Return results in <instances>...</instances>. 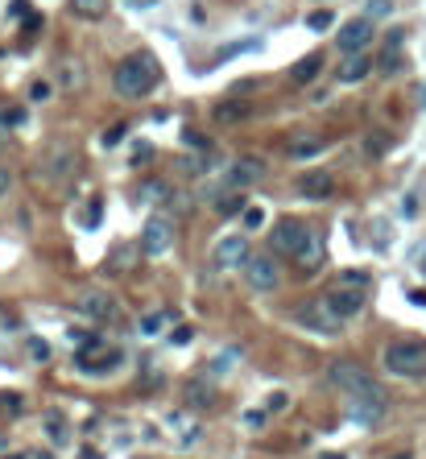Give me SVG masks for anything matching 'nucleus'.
<instances>
[{"mask_svg": "<svg viewBox=\"0 0 426 459\" xmlns=\"http://www.w3.org/2000/svg\"><path fill=\"white\" fill-rule=\"evenodd\" d=\"M418 104H423V108H426V83H423V87H418Z\"/></svg>", "mask_w": 426, "mask_h": 459, "instance_id": "49", "label": "nucleus"}, {"mask_svg": "<svg viewBox=\"0 0 426 459\" xmlns=\"http://www.w3.org/2000/svg\"><path fill=\"white\" fill-rule=\"evenodd\" d=\"M327 381H331L336 389H344V393H360V389L373 385L369 373H365L360 364H352V360H336V364L327 369Z\"/></svg>", "mask_w": 426, "mask_h": 459, "instance_id": "12", "label": "nucleus"}, {"mask_svg": "<svg viewBox=\"0 0 426 459\" xmlns=\"http://www.w3.org/2000/svg\"><path fill=\"white\" fill-rule=\"evenodd\" d=\"M236 356H240V352H236V348H228V352H220V356H215V360H211V364H207V373H211V377H215V381H220V377H228V369H232V364H236Z\"/></svg>", "mask_w": 426, "mask_h": 459, "instance_id": "23", "label": "nucleus"}, {"mask_svg": "<svg viewBox=\"0 0 426 459\" xmlns=\"http://www.w3.org/2000/svg\"><path fill=\"white\" fill-rule=\"evenodd\" d=\"M149 157H153V145H145V141H141V145L133 149V166H145Z\"/></svg>", "mask_w": 426, "mask_h": 459, "instance_id": "41", "label": "nucleus"}, {"mask_svg": "<svg viewBox=\"0 0 426 459\" xmlns=\"http://www.w3.org/2000/svg\"><path fill=\"white\" fill-rule=\"evenodd\" d=\"M8 186H12V174H8V166H0V199L8 195Z\"/></svg>", "mask_w": 426, "mask_h": 459, "instance_id": "46", "label": "nucleus"}, {"mask_svg": "<svg viewBox=\"0 0 426 459\" xmlns=\"http://www.w3.org/2000/svg\"><path fill=\"white\" fill-rule=\"evenodd\" d=\"M323 311H327L336 323H348V319H356V315L365 311V290L336 286V290H327V298H323Z\"/></svg>", "mask_w": 426, "mask_h": 459, "instance_id": "6", "label": "nucleus"}, {"mask_svg": "<svg viewBox=\"0 0 426 459\" xmlns=\"http://www.w3.org/2000/svg\"><path fill=\"white\" fill-rule=\"evenodd\" d=\"M249 112H253V108H249L244 99H224V104L215 108V120H220V124H240V120H249Z\"/></svg>", "mask_w": 426, "mask_h": 459, "instance_id": "19", "label": "nucleus"}, {"mask_svg": "<svg viewBox=\"0 0 426 459\" xmlns=\"http://www.w3.org/2000/svg\"><path fill=\"white\" fill-rule=\"evenodd\" d=\"M170 244H174V219H170V215H153V219H145L141 253H145V257H162V253H170Z\"/></svg>", "mask_w": 426, "mask_h": 459, "instance_id": "7", "label": "nucleus"}, {"mask_svg": "<svg viewBox=\"0 0 426 459\" xmlns=\"http://www.w3.org/2000/svg\"><path fill=\"white\" fill-rule=\"evenodd\" d=\"M298 323H307V327H315V331H327V335H331V331H340V323H336V319L323 311V302L302 306V311H298Z\"/></svg>", "mask_w": 426, "mask_h": 459, "instance_id": "17", "label": "nucleus"}, {"mask_svg": "<svg viewBox=\"0 0 426 459\" xmlns=\"http://www.w3.org/2000/svg\"><path fill=\"white\" fill-rule=\"evenodd\" d=\"M83 459H99V456H95V451H83Z\"/></svg>", "mask_w": 426, "mask_h": 459, "instance_id": "50", "label": "nucleus"}, {"mask_svg": "<svg viewBox=\"0 0 426 459\" xmlns=\"http://www.w3.org/2000/svg\"><path fill=\"white\" fill-rule=\"evenodd\" d=\"M182 141H186L191 149H207V137H203V133H191V128H186V133H182Z\"/></svg>", "mask_w": 426, "mask_h": 459, "instance_id": "42", "label": "nucleus"}, {"mask_svg": "<svg viewBox=\"0 0 426 459\" xmlns=\"http://www.w3.org/2000/svg\"><path fill=\"white\" fill-rule=\"evenodd\" d=\"M50 95H54V87H50V83H46V79H37V83H33V87H29V99H33V104H46V99H50Z\"/></svg>", "mask_w": 426, "mask_h": 459, "instance_id": "33", "label": "nucleus"}, {"mask_svg": "<svg viewBox=\"0 0 426 459\" xmlns=\"http://www.w3.org/2000/svg\"><path fill=\"white\" fill-rule=\"evenodd\" d=\"M0 451H4V435H0Z\"/></svg>", "mask_w": 426, "mask_h": 459, "instance_id": "51", "label": "nucleus"}, {"mask_svg": "<svg viewBox=\"0 0 426 459\" xmlns=\"http://www.w3.org/2000/svg\"><path fill=\"white\" fill-rule=\"evenodd\" d=\"M215 211H220V215H240V211H244V199H240V191H228V195H220V199H215Z\"/></svg>", "mask_w": 426, "mask_h": 459, "instance_id": "22", "label": "nucleus"}, {"mask_svg": "<svg viewBox=\"0 0 426 459\" xmlns=\"http://www.w3.org/2000/svg\"><path fill=\"white\" fill-rule=\"evenodd\" d=\"M46 435H50V443H66V418L46 414Z\"/></svg>", "mask_w": 426, "mask_h": 459, "instance_id": "27", "label": "nucleus"}, {"mask_svg": "<svg viewBox=\"0 0 426 459\" xmlns=\"http://www.w3.org/2000/svg\"><path fill=\"white\" fill-rule=\"evenodd\" d=\"M323 149H327L323 137H298V141H290V157H294V162H311V157H319Z\"/></svg>", "mask_w": 426, "mask_h": 459, "instance_id": "18", "label": "nucleus"}, {"mask_svg": "<svg viewBox=\"0 0 426 459\" xmlns=\"http://www.w3.org/2000/svg\"><path fill=\"white\" fill-rule=\"evenodd\" d=\"M120 265L124 269L133 265V248H112V269H120Z\"/></svg>", "mask_w": 426, "mask_h": 459, "instance_id": "38", "label": "nucleus"}, {"mask_svg": "<svg viewBox=\"0 0 426 459\" xmlns=\"http://www.w3.org/2000/svg\"><path fill=\"white\" fill-rule=\"evenodd\" d=\"M8 459H25V456H8Z\"/></svg>", "mask_w": 426, "mask_h": 459, "instance_id": "52", "label": "nucleus"}, {"mask_svg": "<svg viewBox=\"0 0 426 459\" xmlns=\"http://www.w3.org/2000/svg\"><path fill=\"white\" fill-rule=\"evenodd\" d=\"M62 79H66V87H70V91H75V87H79V83H83V70H79V66H75V62H66V66H62Z\"/></svg>", "mask_w": 426, "mask_h": 459, "instance_id": "36", "label": "nucleus"}, {"mask_svg": "<svg viewBox=\"0 0 426 459\" xmlns=\"http://www.w3.org/2000/svg\"><path fill=\"white\" fill-rule=\"evenodd\" d=\"M75 311L83 315V319H91V323H112L116 319V298L108 294V290H83L79 298H75Z\"/></svg>", "mask_w": 426, "mask_h": 459, "instance_id": "8", "label": "nucleus"}, {"mask_svg": "<svg viewBox=\"0 0 426 459\" xmlns=\"http://www.w3.org/2000/svg\"><path fill=\"white\" fill-rule=\"evenodd\" d=\"M286 410V393L278 389V393H269V402H265V414H282Z\"/></svg>", "mask_w": 426, "mask_h": 459, "instance_id": "40", "label": "nucleus"}, {"mask_svg": "<svg viewBox=\"0 0 426 459\" xmlns=\"http://www.w3.org/2000/svg\"><path fill=\"white\" fill-rule=\"evenodd\" d=\"M385 149H389V137H381V133H369V137H365V153H369V157H381Z\"/></svg>", "mask_w": 426, "mask_h": 459, "instance_id": "29", "label": "nucleus"}, {"mask_svg": "<svg viewBox=\"0 0 426 459\" xmlns=\"http://www.w3.org/2000/svg\"><path fill=\"white\" fill-rule=\"evenodd\" d=\"M385 410H389V398L377 385H369L360 393H348V422H356V427H377L385 418Z\"/></svg>", "mask_w": 426, "mask_h": 459, "instance_id": "3", "label": "nucleus"}, {"mask_svg": "<svg viewBox=\"0 0 426 459\" xmlns=\"http://www.w3.org/2000/svg\"><path fill=\"white\" fill-rule=\"evenodd\" d=\"M385 12H394L389 0H373V4H369V17H385Z\"/></svg>", "mask_w": 426, "mask_h": 459, "instance_id": "44", "label": "nucleus"}, {"mask_svg": "<svg viewBox=\"0 0 426 459\" xmlns=\"http://www.w3.org/2000/svg\"><path fill=\"white\" fill-rule=\"evenodd\" d=\"M124 137H128V124H112V128H108V133H104V145H108V149H112V145H120V141H124Z\"/></svg>", "mask_w": 426, "mask_h": 459, "instance_id": "34", "label": "nucleus"}, {"mask_svg": "<svg viewBox=\"0 0 426 459\" xmlns=\"http://www.w3.org/2000/svg\"><path fill=\"white\" fill-rule=\"evenodd\" d=\"M50 182H66L75 170H79V153L75 149H66V145H54L46 157H41V166H37Z\"/></svg>", "mask_w": 426, "mask_h": 459, "instance_id": "10", "label": "nucleus"}, {"mask_svg": "<svg viewBox=\"0 0 426 459\" xmlns=\"http://www.w3.org/2000/svg\"><path fill=\"white\" fill-rule=\"evenodd\" d=\"M389 459H414V451H398V456H389Z\"/></svg>", "mask_w": 426, "mask_h": 459, "instance_id": "48", "label": "nucleus"}, {"mask_svg": "<svg viewBox=\"0 0 426 459\" xmlns=\"http://www.w3.org/2000/svg\"><path fill=\"white\" fill-rule=\"evenodd\" d=\"M244 282H249V290H257V294H273V290L282 286V269H278V261H273L269 253H249V261H244Z\"/></svg>", "mask_w": 426, "mask_h": 459, "instance_id": "4", "label": "nucleus"}, {"mask_svg": "<svg viewBox=\"0 0 426 459\" xmlns=\"http://www.w3.org/2000/svg\"><path fill=\"white\" fill-rule=\"evenodd\" d=\"M298 191H302L307 199H327V195L336 191V182H331V174L315 170V174H302V178H298Z\"/></svg>", "mask_w": 426, "mask_h": 459, "instance_id": "15", "label": "nucleus"}, {"mask_svg": "<svg viewBox=\"0 0 426 459\" xmlns=\"http://www.w3.org/2000/svg\"><path fill=\"white\" fill-rule=\"evenodd\" d=\"M104 224V203L95 199V203H87V211H83V228H99Z\"/></svg>", "mask_w": 426, "mask_h": 459, "instance_id": "31", "label": "nucleus"}, {"mask_svg": "<svg viewBox=\"0 0 426 459\" xmlns=\"http://www.w3.org/2000/svg\"><path fill=\"white\" fill-rule=\"evenodd\" d=\"M29 356H33V360H46V356H50V344L33 335V340H29Z\"/></svg>", "mask_w": 426, "mask_h": 459, "instance_id": "39", "label": "nucleus"}, {"mask_svg": "<svg viewBox=\"0 0 426 459\" xmlns=\"http://www.w3.org/2000/svg\"><path fill=\"white\" fill-rule=\"evenodd\" d=\"M244 50H261V41H253V37H249V41H232V46H224V50H220V62H228V58H240Z\"/></svg>", "mask_w": 426, "mask_h": 459, "instance_id": "28", "label": "nucleus"}, {"mask_svg": "<svg viewBox=\"0 0 426 459\" xmlns=\"http://www.w3.org/2000/svg\"><path fill=\"white\" fill-rule=\"evenodd\" d=\"M29 116H25V108H17V104H8V108H0V128H21Z\"/></svg>", "mask_w": 426, "mask_h": 459, "instance_id": "26", "label": "nucleus"}, {"mask_svg": "<svg viewBox=\"0 0 426 459\" xmlns=\"http://www.w3.org/2000/svg\"><path fill=\"white\" fill-rule=\"evenodd\" d=\"M402 66H406V62H402V58H398V50H394V54H389V50H385V58H381V70H385V75H389V70H394V75H398V70H402Z\"/></svg>", "mask_w": 426, "mask_h": 459, "instance_id": "37", "label": "nucleus"}, {"mask_svg": "<svg viewBox=\"0 0 426 459\" xmlns=\"http://www.w3.org/2000/svg\"><path fill=\"white\" fill-rule=\"evenodd\" d=\"M157 83H162V66H157V58H153L149 50L128 54V58L116 62V70H112V87H116V95H124V99H145Z\"/></svg>", "mask_w": 426, "mask_h": 459, "instance_id": "1", "label": "nucleus"}, {"mask_svg": "<svg viewBox=\"0 0 426 459\" xmlns=\"http://www.w3.org/2000/svg\"><path fill=\"white\" fill-rule=\"evenodd\" d=\"M319 70H323V54H307V58H298V62L290 66V83H294V87H307Z\"/></svg>", "mask_w": 426, "mask_h": 459, "instance_id": "16", "label": "nucleus"}, {"mask_svg": "<svg viewBox=\"0 0 426 459\" xmlns=\"http://www.w3.org/2000/svg\"><path fill=\"white\" fill-rule=\"evenodd\" d=\"M240 215H244V228H261L265 224V207H244Z\"/></svg>", "mask_w": 426, "mask_h": 459, "instance_id": "35", "label": "nucleus"}, {"mask_svg": "<svg viewBox=\"0 0 426 459\" xmlns=\"http://www.w3.org/2000/svg\"><path fill=\"white\" fill-rule=\"evenodd\" d=\"M340 286H352V290H369V273H365V269H348V273H340Z\"/></svg>", "mask_w": 426, "mask_h": 459, "instance_id": "30", "label": "nucleus"}, {"mask_svg": "<svg viewBox=\"0 0 426 459\" xmlns=\"http://www.w3.org/2000/svg\"><path fill=\"white\" fill-rule=\"evenodd\" d=\"M373 33H377V25H373V17H356V21H348L344 29H340V50L344 54H356V50H365L369 41H373Z\"/></svg>", "mask_w": 426, "mask_h": 459, "instance_id": "13", "label": "nucleus"}, {"mask_svg": "<svg viewBox=\"0 0 426 459\" xmlns=\"http://www.w3.org/2000/svg\"><path fill=\"white\" fill-rule=\"evenodd\" d=\"M369 70H373V58H369L365 50H356V54H344V62H340V83H360Z\"/></svg>", "mask_w": 426, "mask_h": 459, "instance_id": "14", "label": "nucleus"}, {"mask_svg": "<svg viewBox=\"0 0 426 459\" xmlns=\"http://www.w3.org/2000/svg\"><path fill=\"white\" fill-rule=\"evenodd\" d=\"M249 261V240L244 236H220L211 248V265L215 269H244Z\"/></svg>", "mask_w": 426, "mask_h": 459, "instance_id": "9", "label": "nucleus"}, {"mask_svg": "<svg viewBox=\"0 0 426 459\" xmlns=\"http://www.w3.org/2000/svg\"><path fill=\"white\" fill-rule=\"evenodd\" d=\"M261 174H265V162H261V157H236V162H228V170H224V186H228V191H244V186H253Z\"/></svg>", "mask_w": 426, "mask_h": 459, "instance_id": "11", "label": "nucleus"}, {"mask_svg": "<svg viewBox=\"0 0 426 459\" xmlns=\"http://www.w3.org/2000/svg\"><path fill=\"white\" fill-rule=\"evenodd\" d=\"M331 25H336V12H331V8H315V12L307 17V29H311V33H327Z\"/></svg>", "mask_w": 426, "mask_h": 459, "instance_id": "21", "label": "nucleus"}, {"mask_svg": "<svg viewBox=\"0 0 426 459\" xmlns=\"http://www.w3.org/2000/svg\"><path fill=\"white\" fill-rule=\"evenodd\" d=\"M191 340H195V331H191V327H178V331L170 335V344H191Z\"/></svg>", "mask_w": 426, "mask_h": 459, "instance_id": "45", "label": "nucleus"}, {"mask_svg": "<svg viewBox=\"0 0 426 459\" xmlns=\"http://www.w3.org/2000/svg\"><path fill=\"white\" fill-rule=\"evenodd\" d=\"M323 257H327V248H323V240H319V236L311 232V240L302 244V253H298L294 261H298L302 269H319V265H323Z\"/></svg>", "mask_w": 426, "mask_h": 459, "instance_id": "20", "label": "nucleus"}, {"mask_svg": "<svg viewBox=\"0 0 426 459\" xmlns=\"http://www.w3.org/2000/svg\"><path fill=\"white\" fill-rule=\"evenodd\" d=\"M191 21H195V25H207V12H203V8L195 4V8H191Z\"/></svg>", "mask_w": 426, "mask_h": 459, "instance_id": "47", "label": "nucleus"}, {"mask_svg": "<svg viewBox=\"0 0 426 459\" xmlns=\"http://www.w3.org/2000/svg\"><path fill=\"white\" fill-rule=\"evenodd\" d=\"M29 12H33L29 0H12V4H8V17H29Z\"/></svg>", "mask_w": 426, "mask_h": 459, "instance_id": "43", "label": "nucleus"}, {"mask_svg": "<svg viewBox=\"0 0 426 459\" xmlns=\"http://www.w3.org/2000/svg\"><path fill=\"white\" fill-rule=\"evenodd\" d=\"M381 364H385V373H394V377H423L426 373V344L423 340H402V344L385 348Z\"/></svg>", "mask_w": 426, "mask_h": 459, "instance_id": "2", "label": "nucleus"}, {"mask_svg": "<svg viewBox=\"0 0 426 459\" xmlns=\"http://www.w3.org/2000/svg\"><path fill=\"white\" fill-rule=\"evenodd\" d=\"M70 12H79V17H104L108 12V0H70Z\"/></svg>", "mask_w": 426, "mask_h": 459, "instance_id": "24", "label": "nucleus"}, {"mask_svg": "<svg viewBox=\"0 0 426 459\" xmlns=\"http://www.w3.org/2000/svg\"><path fill=\"white\" fill-rule=\"evenodd\" d=\"M170 199V186L166 182H145L141 186V203H166Z\"/></svg>", "mask_w": 426, "mask_h": 459, "instance_id": "25", "label": "nucleus"}, {"mask_svg": "<svg viewBox=\"0 0 426 459\" xmlns=\"http://www.w3.org/2000/svg\"><path fill=\"white\" fill-rule=\"evenodd\" d=\"M166 323H170V315H145V319H141V331H145V335H157V331H166Z\"/></svg>", "mask_w": 426, "mask_h": 459, "instance_id": "32", "label": "nucleus"}, {"mask_svg": "<svg viewBox=\"0 0 426 459\" xmlns=\"http://www.w3.org/2000/svg\"><path fill=\"white\" fill-rule=\"evenodd\" d=\"M269 240H273V253H282V257L294 261V257L302 253V244L311 240V228H307L302 219H290V215H286V219H278V228H273Z\"/></svg>", "mask_w": 426, "mask_h": 459, "instance_id": "5", "label": "nucleus"}]
</instances>
